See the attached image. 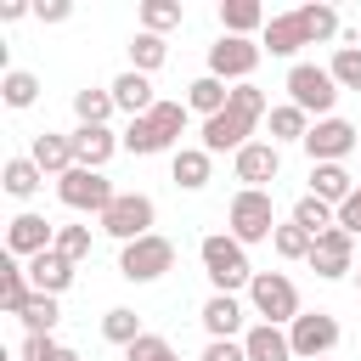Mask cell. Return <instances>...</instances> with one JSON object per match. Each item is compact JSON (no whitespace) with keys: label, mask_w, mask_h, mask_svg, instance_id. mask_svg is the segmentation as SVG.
I'll use <instances>...</instances> for the list:
<instances>
[{"label":"cell","mask_w":361,"mask_h":361,"mask_svg":"<svg viewBox=\"0 0 361 361\" xmlns=\"http://www.w3.org/2000/svg\"><path fill=\"white\" fill-rule=\"evenodd\" d=\"M259 45L254 39H231V34H220L214 45H209V73L214 79H226V85H248V73L259 68Z\"/></svg>","instance_id":"9"},{"label":"cell","mask_w":361,"mask_h":361,"mask_svg":"<svg viewBox=\"0 0 361 361\" xmlns=\"http://www.w3.org/2000/svg\"><path fill=\"white\" fill-rule=\"evenodd\" d=\"M28 158L39 164V175H56V180H62V175L73 169V141H68V135H56V130H39V135H34V147H28Z\"/></svg>","instance_id":"18"},{"label":"cell","mask_w":361,"mask_h":361,"mask_svg":"<svg viewBox=\"0 0 361 361\" xmlns=\"http://www.w3.org/2000/svg\"><path fill=\"white\" fill-rule=\"evenodd\" d=\"M107 90H113L118 113H130V118H147V113L158 107V96H152V79H147V73H135V68H124V73H118Z\"/></svg>","instance_id":"16"},{"label":"cell","mask_w":361,"mask_h":361,"mask_svg":"<svg viewBox=\"0 0 361 361\" xmlns=\"http://www.w3.org/2000/svg\"><path fill=\"white\" fill-rule=\"evenodd\" d=\"M17 17H28V6H23V0H6V6H0V23H17Z\"/></svg>","instance_id":"47"},{"label":"cell","mask_w":361,"mask_h":361,"mask_svg":"<svg viewBox=\"0 0 361 361\" xmlns=\"http://www.w3.org/2000/svg\"><path fill=\"white\" fill-rule=\"evenodd\" d=\"M293 226H305V231H310V237H322V231H333V226H338V209H333V203H322V197H310V192H305V197H299V203H293Z\"/></svg>","instance_id":"30"},{"label":"cell","mask_w":361,"mask_h":361,"mask_svg":"<svg viewBox=\"0 0 361 361\" xmlns=\"http://www.w3.org/2000/svg\"><path fill=\"white\" fill-rule=\"evenodd\" d=\"M51 361H79V355H73V350H68V344H62V350H56V355H51Z\"/></svg>","instance_id":"48"},{"label":"cell","mask_w":361,"mask_h":361,"mask_svg":"<svg viewBox=\"0 0 361 361\" xmlns=\"http://www.w3.org/2000/svg\"><path fill=\"white\" fill-rule=\"evenodd\" d=\"M0 180H6V192H11V197H34L45 175H39V164H34V158H6Z\"/></svg>","instance_id":"31"},{"label":"cell","mask_w":361,"mask_h":361,"mask_svg":"<svg viewBox=\"0 0 361 361\" xmlns=\"http://www.w3.org/2000/svg\"><path fill=\"white\" fill-rule=\"evenodd\" d=\"M271 248H276L282 259H310V248H316V237H310L305 226H293V220H288V226H276V237H271Z\"/></svg>","instance_id":"37"},{"label":"cell","mask_w":361,"mask_h":361,"mask_svg":"<svg viewBox=\"0 0 361 361\" xmlns=\"http://www.w3.org/2000/svg\"><path fill=\"white\" fill-rule=\"evenodd\" d=\"M248 305H254V316L259 322H271V327H293L305 310H299V288L282 276V271H254V282H248Z\"/></svg>","instance_id":"2"},{"label":"cell","mask_w":361,"mask_h":361,"mask_svg":"<svg viewBox=\"0 0 361 361\" xmlns=\"http://www.w3.org/2000/svg\"><path fill=\"white\" fill-rule=\"evenodd\" d=\"M226 220H231V237H237L243 248L276 237V203H271V192H248V186H243V192L231 197V214H226Z\"/></svg>","instance_id":"4"},{"label":"cell","mask_w":361,"mask_h":361,"mask_svg":"<svg viewBox=\"0 0 361 361\" xmlns=\"http://www.w3.org/2000/svg\"><path fill=\"white\" fill-rule=\"evenodd\" d=\"M34 299V282H28V265H17V259H6L0 265V310L6 316H23V305Z\"/></svg>","instance_id":"26"},{"label":"cell","mask_w":361,"mask_h":361,"mask_svg":"<svg viewBox=\"0 0 361 361\" xmlns=\"http://www.w3.org/2000/svg\"><path fill=\"white\" fill-rule=\"evenodd\" d=\"M226 102H231V85H226V79H214V73H203V79H192V85H186V113L214 118V113H226Z\"/></svg>","instance_id":"23"},{"label":"cell","mask_w":361,"mask_h":361,"mask_svg":"<svg viewBox=\"0 0 361 361\" xmlns=\"http://www.w3.org/2000/svg\"><path fill=\"white\" fill-rule=\"evenodd\" d=\"M102 338H107V344H124V350H130V344L141 338V316H135V310H124V305H113V310L102 316Z\"/></svg>","instance_id":"33"},{"label":"cell","mask_w":361,"mask_h":361,"mask_svg":"<svg viewBox=\"0 0 361 361\" xmlns=\"http://www.w3.org/2000/svg\"><path fill=\"white\" fill-rule=\"evenodd\" d=\"M299 45H310V39H305V28H299V11L271 17V23H265V34H259V51H271V56H293Z\"/></svg>","instance_id":"22"},{"label":"cell","mask_w":361,"mask_h":361,"mask_svg":"<svg viewBox=\"0 0 361 361\" xmlns=\"http://www.w3.org/2000/svg\"><path fill=\"white\" fill-rule=\"evenodd\" d=\"M56 322H62V310H56L51 293H34V299L23 305V327H28V333H51Z\"/></svg>","instance_id":"40"},{"label":"cell","mask_w":361,"mask_h":361,"mask_svg":"<svg viewBox=\"0 0 361 361\" xmlns=\"http://www.w3.org/2000/svg\"><path fill=\"white\" fill-rule=\"evenodd\" d=\"M45 248H56V226H51L45 214H17V220L6 226V254H11V259H34V254H45Z\"/></svg>","instance_id":"12"},{"label":"cell","mask_w":361,"mask_h":361,"mask_svg":"<svg viewBox=\"0 0 361 361\" xmlns=\"http://www.w3.org/2000/svg\"><path fill=\"white\" fill-rule=\"evenodd\" d=\"M203 361H248V350H243V338H209Z\"/></svg>","instance_id":"44"},{"label":"cell","mask_w":361,"mask_h":361,"mask_svg":"<svg viewBox=\"0 0 361 361\" xmlns=\"http://www.w3.org/2000/svg\"><path fill=\"white\" fill-rule=\"evenodd\" d=\"M28 282H34V293H51V299H56V293L73 282V259L56 254V248H45V254L28 259Z\"/></svg>","instance_id":"17"},{"label":"cell","mask_w":361,"mask_h":361,"mask_svg":"<svg viewBox=\"0 0 361 361\" xmlns=\"http://www.w3.org/2000/svg\"><path fill=\"white\" fill-rule=\"evenodd\" d=\"M197 259H203V276L214 282V293H237L254 282V265H248V248L231 237V231H209L197 243Z\"/></svg>","instance_id":"1"},{"label":"cell","mask_w":361,"mask_h":361,"mask_svg":"<svg viewBox=\"0 0 361 361\" xmlns=\"http://www.w3.org/2000/svg\"><path fill=\"white\" fill-rule=\"evenodd\" d=\"M327 73L338 79V90H361V45H338L333 62H327Z\"/></svg>","instance_id":"38"},{"label":"cell","mask_w":361,"mask_h":361,"mask_svg":"<svg viewBox=\"0 0 361 361\" xmlns=\"http://www.w3.org/2000/svg\"><path fill=\"white\" fill-rule=\"evenodd\" d=\"M164 56H169L164 34H147V28H141V34L130 39V68H135V73H152V68H164Z\"/></svg>","instance_id":"32"},{"label":"cell","mask_w":361,"mask_h":361,"mask_svg":"<svg viewBox=\"0 0 361 361\" xmlns=\"http://www.w3.org/2000/svg\"><path fill=\"white\" fill-rule=\"evenodd\" d=\"M152 220H158V209H152L147 192H118L102 214V231L118 237V243H141V237H152Z\"/></svg>","instance_id":"5"},{"label":"cell","mask_w":361,"mask_h":361,"mask_svg":"<svg viewBox=\"0 0 361 361\" xmlns=\"http://www.w3.org/2000/svg\"><path fill=\"white\" fill-rule=\"evenodd\" d=\"M56 197H62L68 209H79V214H96V220H102V214H107V203H113L118 192H113V180H107L102 169H68V175L56 180Z\"/></svg>","instance_id":"8"},{"label":"cell","mask_w":361,"mask_h":361,"mask_svg":"<svg viewBox=\"0 0 361 361\" xmlns=\"http://www.w3.org/2000/svg\"><path fill=\"white\" fill-rule=\"evenodd\" d=\"M113 90H79L73 96V113H79V124H107L113 118Z\"/></svg>","instance_id":"35"},{"label":"cell","mask_w":361,"mask_h":361,"mask_svg":"<svg viewBox=\"0 0 361 361\" xmlns=\"http://www.w3.org/2000/svg\"><path fill=\"white\" fill-rule=\"evenodd\" d=\"M299 28H305L310 45H322V39L338 34V11H333L327 0H310V6H299Z\"/></svg>","instance_id":"27"},{"label":"cell","mask_w":361,"mask_h":361,"mask_svg":"<svg viewBox=\"0 0 361 361\" xmlns=\"http://www.w3.org/2000/svg\"><path fill=\"white\" fill-rule=\"evenodd\" d=\"M0 96H6V107L23 113V107L39 102V79H34L28 68H6V73H0Z\"/></svg>","instance_id":"28"},{"label":"cell","mask_w":361,"mask_h":361,"mask_svg":"<svg viewBox=\"0 0 361 361\" xmlns=\"http://www.w3.org/2000/svg\"><path fill=\"white\" fill-rule=\"evenodd\" d=\"M203 327H209V338H237V333H243V305H237V293H209V299H203Z\"/></svg>","instance_id":"19"},{"label":"cell","mask_w":361,"mask_h":361,"mask_svg":"<svg viewBox=\"0 0 361 361\" xmlns=\"http://www.w3.org/2000/svg\"><path fill=\"white\" fill-rule=\"evenodd\" d=\"M164 271H175V243L169 237H141V243H124L118 254V276L124 282H158Z\"/></svg>","instance_id":"7"},{"label":"cell","mask_w":361,"mask_h":361,"mask_svg":"<svg viewBox=\"0 0 361 361\" xmlns=\"http://www.w3.org/2000/svg\"><path fill=\"white\" fill-rule=\"evenodd\" d=\"M355 192V180H350V169L344 164H310V197H322V203H344Z\"/></svg>","instance_id":"24"},{"label":"cell","mask_w":361,"mask_h":361,"mask_svg":"<svg viewBox=\"0 0 361 361\" xmlns=\"http://www.w3.org/2000/svg\"><path fill=\"white\" fill-rule=\"evenodd\" d=\"M124 361H175V350H169V338H158V333H141V338L124 350Z\"/></svg>","instance_id":"42"},{"label":"cell","mask_w":361,"mask_h":361,"mask_svg":"<svg viewBox=\"0 0 361 361\" xmlns=\"http://www.w3.org/2000/svg\"><path fill=\"white\" fill-rule=\"evenodd\" d=\"M350 259H355V237H350V231H338V226H333V231H322V237H316V248H310V271H316V276H327V282L350 276V271H355Z\"/></svg>","instance_id":"13"},{"label":"cell","mask_w":361,"mask_h":361,"mask_svg":"<svg viewBox=\"0 0 361 361\" xmlns=\"http://www.w3.org/2000/svg\"><path fill=\"white\" fill-rule=\"evenodd\" d=\"M355 288H361V271H355Z\"/></svg>","instance_id":"49"},{"label":"cell","mask_w":361,"mask_h":361,"mask_svg":"<svg viewBox=\"0 0 361 361\" xmlns=\"http://www.w3.org/2000/svg\"><path fill=\"white\" fill-rule=\"evenodd\" d=\"M265 23H271V17H265L259 0H220V28H226L231 39H248L254 28L265 34Z\"/></svg>","instance_id":"21"},{"label":"cell","mask_w":361,"mask_h":361,"mask_svg":"<svg viewBox=\"0 0 361 361\" xmlns=\"http://www.w3.org/2000/svg\"><path fill=\"white\" fill-rule=\"evenodd\" d=\"M118 141H124V147H130L135 158H152V152H169V141H164V135H158V130H152L147 118H130Z\"/></svg>","instance_id":"34"},{"label":"cell","mask_w":361,"mask_h":361,"mask_svg":"<svg viewBox=\"0 0 361 361\" xmlns=\"http://www.w3.org/2000/svg\"><path fill=\"white\" fill-rule=\"evenodd\" d=\"M56 254H68L73 265L90 254V226H56Z\"/></svg>","instance_id":"41"},{"label":"cell","mask_w":361,"mask_h":361,"mask_svg":"<svg viewBox=\"0 0 361 361\" xmlns=\"http://www.w3.org/2000/svg\"><path fill=\"white\" fill-rule=\"evenodd\" d=\"M56 350H62V344H56L51 333H28V338H23V361H51Z\"/></svg>","instance_id":"43"},{"label":"cell","mask_w":361,"mask_h":361,"mask_svg":"<svg viewBox=\"0 0 361 361\" xmlns=\"http://www.w3.org/2000/svg\"><path fill=\"white\" fill-rule=\"evenodd\" d=\"M288 344H293L299 361H322V355L338 344V322H333V310H305V316L288 327Z\"/></svg>","instance_id":"10"},{"label":"cell","mask_w":361,"mask_h":361,"mask_svg":"<svg viewBox=\"0 0 361 361\" xmlns=\"http://www.w3.org/2000/svg\"><path fill=\"white\" fill-rule=\"evenodd\" d=\"M209 164H214V158H209L203 147H180L175 164H169V175H175L180 192H203V186H209Z\"/></svg>","instance_id":"25"},{"label":"cell","mask_w":361,"mask_h":361,"mask_svg":"<svg viewBox=\"0 0 361 361\" xmlns=\"http://www.w3.org/2000/svg\"><path fill=\"white\" fill-rule=\"evenodd\" d=\"M322 361H327V355H322Z\"/></svg>","instance_id":"50"},{"label":"cell","mask_w":361,"mask_h":361,"mask_svg":"<svg viewBox=\"0 0 361 361\" xmlns=\"http://www.w3.org/2000/svg\"><path fill=\"white\" fill-rule=\"evenodd\" d=\"M265 124H271V141H276V147H282V141H305V135H310V113H299L293 102L271 107V118H265Z\"/></svg>","instance_id":"29"},{"label":"cell","mask_w":361,"mask_h":361,"mask_svg":"<svg viewBox=\"0 0 361 361\" xmlns=\"http://www.w3.org/2000/svg\"><path fill=\"white\" fill-rule=\"evenodd\" d=\"M243 350H248V361H299V355H293V344H288V333H282V327H271V322L248 327V333H243Z\"/></svg>","instance_id":"20"},{"label":"cell","mask_w":361,"mask_h":361,"mask_svg":"<svg viewBox=\"0 0 361 361\" xmlns=\"http://www.w3.org/2000/svg\"><path fill=\"white\" fill-rule=\"evenodd\" d=\"M248 141H254V118H248V113H231V107H226V113L203 118V152H209V158H214V152H231V158H237Z\"/></svg>","instance_id":"11"},{"label":"cell","mask_w":361,"mask_h":361,"mask_svg":"<svg viewBox=\"0 0 361 361\" xmlns=\"http://www.w3.org/2000/svg\"><path fill=\"white\" fill-rule=\"evenodd\" d=\"M68 141H73V169H107V158L124 147L107 124H79Z\"/></svg>","instance_id":"14"},{"label":"cell","mask_w":361,"mask_h":361,"mask_svg":"<svg viewBox=\"0 0 361 361\" xmlns=\"http://www.w3.org/2000/svg\"><path fill=\"white\" fill-rule=\"evenodd\" d=\"M338 231H350V237H361V186L338 203Z\"/></svg>","instance_id":"45"},{"label":"cell","mask_w":361,"mask_h":361,"mask_svg":"<svg viewBox=\"0 0 361 361\" xmlns=\"http://www.w3.org/2000/svg\"><path fill=\"white\" fill-rule=\"evenodd\" d=\"M180 17H186V11H180V0H147V6H141V28H147V34L180 28Z\"/></svg>","instance_id":"39"},{"label":"cell","mask_w":361,"mask_h":361,"mask_svg":"<svg viewBox=\"0 0 361 361\" xmlns=\"http://www.w3.org/2000/svg\"><path fill=\"white\" fill-rule=\"evenodd\" d=\"M276 169H282L276 141H248V147L237 152V180H243L248 192H265V180H276Z\"/></svg>","instance_id":"15"},{"label":"cell","mask_w":361,"mask_h":361,"mask_svg":"<svg viewBox=\"0 0 361 361\" xmlns=\"http://www.w3.org/2000/svg\"><path fill=\"white\" fill-rule=\"evenodd\" d=\"M288 102L299 113H316V118H333V102H338V79L316 62H293L288 68Z\"/></svg>","instance_id":"3"},{"label":"cell","mask_w":361,"mask_h":361,"mask_svg":"<svg viewBox=\"0 0 361 361\" xmlns=\"http://www.w3.org/2000/svg\"><path fill=\"white\" fill-rule=\"evenodd\" d=\"M147 124L175 147V141H180V130H186V102H158V107L147 113Z\"/></svg>","instance_id":"36"},{"label":"cell","mask_w":361,"mask_h":361,"mask_svg":"<svg viewBox=\"0 0 361 361\" xmlns=\"http://www.w3.org/2000/svg\"><path fill=\"white\" fill-rule=\"evenodd\" d=\"M299 147L310 152V164H344L350 152H361V130H355L350 118H338V113H333V118H316V124H310V135H305Z\"/></svg>","instance_id":"6"},{"label":"cell","mask_w":361,"mask_h":361,"mask_svg":"<svg viewBox=\"0 0 361 361\" xmlns=\"http://www.w3.org/2000/svg\"><path fill=\"white\" fill-rule=\"evenodd\" d=\"M34 17H39V23H68L73 6H68V0H45V6H34Z\"/></svg>","instance_id":"46"}]
</instances>
